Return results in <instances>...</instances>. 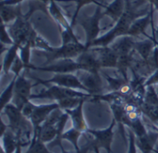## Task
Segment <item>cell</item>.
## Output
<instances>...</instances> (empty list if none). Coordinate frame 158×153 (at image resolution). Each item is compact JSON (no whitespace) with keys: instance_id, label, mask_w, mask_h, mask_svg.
I'll list each match as a JSON object with an SVG mask.
<instances>
[{"instance_id":"obj_8","label":"cell","mask_w":158,"mask_h":153,"mask_svg":"<svg viewBox=\"0 0 158 153\" xmlns=\"http://www.w3.org/2000/svg\"><path fill=\"white\" fill-rule=\"evenodd\" d=\"M32 86L33 85H31V83L25 78L24 72L17 76L12 103L19 110H22L23 107L31 100V89Z\"/></svg>"},{"instance_id":"obj_37","label":"cell","mask_w":158,"mask_h":153,"mask_svg":"<svg viewBox=\"0 0 158 153\" xmlns=\"http://www.w3.org/2000/svg\"><path fill=\"white\" fill-rule=\"evenodd\" d=\"M129 153H137V145H136V137L133 131L129 128Z\"/></svg>"},{"instance_id":"obj_12","label":"cell","mask_w":158,"mask_h":153,"mask_svg":"<svg viewBox=\"0 0 158 153\" xmlns=\"http://www.w3.org/2000/svg\"><path fill=\"white\" fill-rule=\"evenodd\" d=\"M93 50L98 59L101 68L117 67L118 61V55L112 47L101 46L100 48H96Z\"/></svg>"},{"instance_id":"obj_24","label":"cell","mask_w":158,"mask_h":153,"mask_svg":"<svg viewBox=\"0 0 158 153\" xmlns=\"http://www.w3.org/2000/svg\"><path fill=\"white\" fill-rule=\"evenodd\" d=\"M19 49V46L17 44L11 45V46L7 49L5 59L3 61V71L5 73H7L8 71L11 69L12 65L14 64L17 57H18V52Z\"/></svg>"},{"instance_id":"obj_25","label":"cell","mask_w":158,"mask_h":153,"mask_svg":"<svg viewBox=\"0 0 158 153\" xmlns=\"http://www.w3.org/2000/svg\"><path fill=\"white\" fill-rule=\"evenodd\" d=\"M133 62H134V58H133L131 53L128 54V55H124V56H119L118 57V61L117 68L118 69V71L123 75V78H125L127 81H128L127 70L129 68H131Z\"/></svg>"},{"instance_id":"obj_3","label":"cell","mask_w":158,"mask_h":153,"mask_svg":"<svg viewBox=\"0 0 158 153\" xmlns=\"http://www.w3.org/2000/svg\"><path fill=\"white\" fill-rule=\"evenodd\" d=\"M116 120L113 119L111 125L104 130H93V129H87L85 133L90 134L94 137L93 139H88L86 137L87 144L83 146L81 151L84 153H88L93 151L94 147H97L99 149H105L107 153H113L111 150V144L114 138V132L113 129L116 125Z\"/></svg>"},{"instance_id":"obj_21","label":"cell","mask_w":158,"mask_h":153,"mask_svg":"<svg viewBox=\"0 0 158 153\" xmlns=\"http://www.w3.org/2000/svg\"><path fill=\"white\" fill-rule=\"evenodd\" d=\"M155 44H156V39H148L142 42H138L135 43L134 45V50H137L140 53L142 59L148 60L152 57L154 50L156 46V45Z\"/></svg>"},{"instance_id":"obj_42","label":"cell","mask_w":158,"mask_h":153,"mask_svg":"<svg viewBox=\"0 0 158 153\" xmlns=\"http://www.w3.org/2000/svg\"><path fill=\"white\" fill-rule=\"evenodd\" d=\"M21 149H22V148L19 145L18 148H17V150H16V151H15V153H21Z\"/></svg>"},{"instance_id":"obj_38","label":"cell","mask_w":158,"mask_h":153,"mask_svg":"<svg viewBox=\"0 0 158 153\" xmlns=\"http://www.w3.org/2000/svg\"><path fill=\"white\" fill-rule=\"evenodd\" d=\"M35 106H36V105H34V104H32L31 101H29V102L23 107V109L21 110L23 115H24L25 117H27L28 119H30V117H31V113H32V111H33Z\"/></svg>"},{"instance_id":"obj_40","label":"cell","mask_w":158,"mask_h":153,"mask_svg":"<svg viewBox=\"0 0 158 153\" xmlns=\"http://www.w3.org/2000/svg\"><path fill=\"white\" fill-rule=\"evenodd\" d=\"M23 0H1L0 5H19Z\"/></svg>"},{"instance_id":"obj_35","label":"cell","mask_w":158,"mask_h":153,"mask_svg":"<svg viewBox=\"0 0 158 153\" xmlns=\"http://www.w3.org/2000/svg\"><path fill=\"white\" fill-rule=\"evenodd\" d=\"M31 46L30 43H27L21 46H19V58L21 59L22 62L25 64L26 68L29 67V62H30V54H31Z\"/></svg>"},{"instance_id":"obj_34","label":"cell","mask_w":158,"mask_h":153,"mask_svg":"<svg viewBox=\"0 0 158 153\" xmlns=\"http://www.w3.org/2000/svg\"><path fill=\"white\" fill-rule=\"evenodd\" d=\"M144 102L152 105H158V94L156 92L153 85L147 86L144 97Z\"/></svg>"},{"instance_id":"obj_9","label":"cell","mask_w":158,"mask_h":153,"mask_svg":"<svg viewBox=\"0 0 158 153\" xmlns=\"http://www.w3.org/2000/svg\"><path fill=\"white\" fill-rule=\"evenodd\" d=\"M28 69L32 70H39V71H45V72H53L56 73H69L77 71H83L82 66L78 61H73L71 59H62L58 63L51 64L49 66L44 65V67H34L32 65H29Z\"/></svg>"},{"instance_id":"obj_44","label":"cell","mask_w":158,"mask_h":153,"mask_svg":"<svg viewBox=\"0 0 158 153\" xmlns=\"http://www.w3.org/2000/svg\"><path fill=\"white\" fill-rule=\"evenodd\" d=\"M61 151H62V153H79L77 152V151H75V152H67L66 151H65V149L63 148V149H61Z\"/></svg>"},{"instance_id":"obj_32","label":"cell","mask_w":158,"mask_h":153,"mask_svg":"<svg viewBox=\"0 0 158 153\" xmlns=\"http://www.w3.org/2000/svg\"><path fill=\"white\" fill-rule=\"evenodd\" d=\"M67 1H74L77 3V7H76V10L72 16V19H71V22H70V25L71 27L73 28V26L75 25L76 23V20L78 19V16H79V13H80V10L81 7H83L85 5H88L90 3H95L96 5H102V3H99L95 0H67Z\"/></svg>"},{"instance_id":"obj_1","label":"cell","mask_w":158,"mask_h":153,"mask_svg":"<svg viewBox=\"0 0 158 153\" xmlns=\"http://www.w3.org/2000/svg\"><path fill=\"white\" fill-rule=\"evenodd\" d=\"M138 16L139 13L134 11L133 7L130 3V0H127L126 10L123 13V15L120 17V19L117 21L116 25L105 35H103L102 37H98L96 40H94L92 46H107L116 37L128 35V32L130 30L131 25L138 18Z\"/></svg>"},{"instance_id":"obj_29","label":"cell","mask_w":158,"mask_h":153,"mask_svg":"<svg viewBox=\"0 0 158 153\" xmlns=\"http://www.w3.org/2000/svg\"><path fill=\"white\" fill-rule=\"evenodd\" d=\"M25 153H51L49 150L44 146V143L42 142L38 137H33L31 145L29 146Z\"/></svg>"},{"instance_id":"obj_6","label":"cell","mask_w":158,"mask_h":153,"mask_svg":"<svg viewBox=\"0 0 158 153\" xmlns=\"http://www.w3.org/2000/svg\"><path fill=\"white\" fill-rule=\"evenodd\" d=\"M102 6L103 5H99L97 7L96 11L93 16H82L79 19V22L84 29L86 34V49H89L90 46H92L93 42L98 38V34L100 33V20L105 16L104 12L101 11Z\"/></svg>"},{"instance_id":"obj_10","label":"cell","mask_w":158,"mask_h":153,"mask_svg":"<svg viewBox=\"0 0 158 153\" xmlns=\"http://www.w3.org/2000/svg\"><path fill=\"white\" fill-rule=\"evenodd\" d=\"M59 108L57 102L51 103V104H43V105H36L30 120L33 125L34 132L38 130V128L44 124V122L49 117V115L56 109Z\"/></svg>"},{"instance_id":"obj_22","label":"cell","mask_w":158,"mask_h":153,"mask_svg":"<svg viewBox=\"0 0 158 153\" xmlns=\"http://www.w3.org/2000/svg\"><path fill=\"white\" fill-rule=\"evenodd\" d=\"M56 1H57V0H50V6L48 7L49 8V11H50V14L55 19V20L58 23L60 29L68 30V29L72 28L71 25H70V23L68 22L65 15L62 13L61 9L57 7Z\"/></svg>"},{"instance_id":"obj_28","label":"cell","mask_w":158,"mask_h":153,"mask_svg":"<svg viewBox=\"0 0 158 153\" xmlns=\"http://www.w3.org/2000/svg\"><path fill=\"white\" fill-rule=\"evenodd\" d=\"M142 111L152 122L158 125V105H152L143 102L142 105Z\"/></svg>"},{"instance_id":"obj_26","label":"cell","mask_w":158,"mask_h":153,"mask_svg":"<svg viewBox=\"0 0 158 153\" xmlns=\"http://www.w3.org/2000/svg\"><path fill=\"white\" fill-rule=\"evenodd\" d=\"M82 135V132L72 127L71 129L68 130L67 132L63 133L62 135V139H67L69 140L75 148V151L77 152L81 153V149L79 148V145H78V141H79V138H81V136Z\"/></svg>"},{"instance_id":"obj_4","label":"cell","mask_w":158,"mask_h":153,"mask_svg":"<svg viewBox=\"0 0 158 153\" xmlns=\"http://www.w3.org/2000/svg\"><path fill=\"white\" fill-rule=\"evenodd\" d=\"M87 50L85 45L81 44L78 42H72L69 44H62L59 48H51L49 51L43 50L44 56L47 59L45 65L49 64L50 62L56 59H73L78 58L83 51Z\"/></svg>"},{"instance_id":"obj_23","label":"cell","mask_w":158,"mask_h":153,"mask_svg":"<svg viewBox=\"0 0 158 153\" xmlns=\"http://www.w3.org/2000/svg\"><path fill=\"white\" fill-rule=\"evenodd\" d=\"M2 139V144H3V150L6 153H15L18 146L19 142L17 140V138L13 131L8 127L5 134L1 136Z\"/></svg>"},{"instance_id":"obj_18","label":"cell","mask_w":158,"mask_h":153,"mask_svg":"<svg viewBox=\"0 0 158 153\" xmlns=\"http://www.w3.org/2000/svg\"><path fill=\"white\" fill-rule=\"evenodd\" d=\"M22 16L20 5H1V17L3 23L13 22L19 17Z\"/></svg>"},{"instance_id":"obj_39","label":"cell","mask_w":158,"mask_h":153,"mask_svg":"<svg viewBox=\"0 0 158 153\" xmlns=\"http://www.w3.org/2000/svg\"><path fill=\"white\" fill-rule=\"evenodd\" d=\"M155 84H158V69L155 71V72L146 80L145 82V85L149 86V85H153Z\"/></svg>"},{"instance_id":"obj_17","label":"cell","mask_w":158,"mask_h":153,"mask_svg":"<svg viewBox=\"0 0 158 153\" xmlns=\"http://www.w3.org/2000/svg\"><path fill=\"white\" fill-rule=\"evenodd\" d=\"M157 140L158 130L148 131L145 136L142 138H136V145L143 153H151L154 151V147Z\"/></svg>"},{"instance_id":"obj_41","label":"cell","mask_w":158,"mask_h":153,"mask_svg":"<svg viewBox=\"0 0 158 153\" xmlns=\"http://www.w3.org/2000/svg\"><path fill=\"white\" fill-rule=\"evenodd\" d=\"M141 1H144V0H139V3H141ZM147 1H149L151 3V5L155 6L156 8L158 9V0H147Z\"/></svg>"},{"instance_id":"obj_14","label":"cell","mask_w":158,"mask_h":153,"mask_svg":"<svg viewBox=\"0 0 158 153\" xmlns=\"http://www.w3.org/2000/svg\"><path fill=\"white\" fill-rule=\"evenodd\" d=\"M153 13H154V6L151 5V8H150V12L147 13L144 17L143 18H139L136 19L132 24L130 27V30L128 32V35L131 36V37H137L140 34L144 33L146 28L148 27V25L152 22V19H153Z\"/></svg>"},{"instance_id":"obj_48","label":"cell","mask_w":158,"mask_h":153,"mask_svg":"<svg viewBox=\"0 0 158 153\" xmlns=\"http://www.w3.org/2000/svg\"></svg>"},{"instance_id":"obj_36","label":"cell","mask_w":158,"mask_h":153,"mask_svg":"<svg viewBox=\"0 0 158 153\" xmlns=\"http://www.w3.org/2000/svg\"><path fill=\"white\" fill-rule=\"evenodd\" d=\"M1 42H2V46L5 45H14V41L11 37V35L9 34L6 25L5 23H3V31H2V36H1Z\"/></svg>"},{"instance_id":"obj_19","label":"cell","mask_w":158,"mask_h":153,"mask_svg":"<svg viewBox=\"0 0 158 153\" xmlns=\"http://www.w3.org/2000/svg\"><path fill=\"white\" fill-rule=\"evenodd\" d=\"M134 45L135 42L130 35H125V37H122L119 39L115 45H113L111 47L117 52V54L119 56H124L131 54L132 50H134Z\"/></svg>"},{"instance_id":"obj_2","label":"cell","mask_w":158,"mask_h":153,"mask_svg":"<svg viewBox=\"0 0 158 153\" xmlns=\"http://www.w3.org/2000/svg\"><path fill=\"white\" fill-rule=\"evenodd\" d=\"M6 28L14 41V44L21 46L27 43H30L31 47H34L35 40L38 35L29 21V18L25 15L19 17L11 24H7Z\"/></svg>"},{"instance_id":"obj_33","label":"cell","mask_w":158,"mask_h":153,"mask_svg":"<svg viewBox=\"0 0 158 153\" xmlns=\"http://www.w3.org/2000/svg\"><path fill=\"white\" fill-rule=\"evenodd\" d=\"M104 77L106 79L107 83L109 84L110 85V88L113 90V91H118L125 84L128 83V81L123 78V79H118V78H113V77H110L106 74H104Z\"/></svg>"},{"instance_id":"obj_45","label":"cell","mask_w":158,"mask_h":153,"mask_svg":"<svg viewBox=\"0 0 158 153\" xmlns=\"http://www.w3.org/2000/svg\"><path fill=\"white\" fill-rule=\"evenodd\" d=\"M40 1H44V2H46L47 3V1H50V0H40Z\"/></svg>"},{"instance_id":"obj_7","label":"cell","mask_w":158,"mask_h":153,"mask_svg":"<svg viewBox=\"0 0 158 153\" xmlns=\"http://www.w3.org/2000/svg\"><path fill=\"white\" fill-rule=\"evenodd\" d=\"M31 78L36 81V84H34L33 86L37 85H44L49 86L50 84H55L56 85L67 87V88L81 89V90L87 91L86 87L82 85L81 80L76 75L69 74V73H57L54 77H52L51 79H48V80H42V79L36 78L34 76H32Z\"/></svg>"},{"instance_id":"obj_43","label":"cell","mask_w":158,"mask_h":153,"mask_svg":"<svg viewBox=\"0 0 158 153\" xmlns=\"http://www.w3.org/2000/svg\"><path fill=\"white\" fill-rule=\"evenodd\" d=\"M93 151H94V153H100V149L97 148V147H94V148L93 149Z\"/></svg>"},{"instance_id":"obj_46","label":"cell","mask_w":158,"mask_h":153,"mask_svg":"<svg viewBox=\"0 0 158 153\" xmlns=\"http://www.w3.org/2000/svg\"><path fill=\"white\" fill-rule=\"evenodd\" d=\"M1 153H6L5 151H4V150H3V149H2V151H1Z\"/></svg>"},{"instance_id":"obj_13","label":"cell","mask_w":158,"mask_h":153,"mask_svg":"<svg viewBox=\"0 0 158 153\" xmlns=\"http://www.w3.org/2000/svg\"><path fill=\"white\" fill-rule=\"evenodd\" d=\"M77 61L82 66L83 71H85V72H97L101 69L98 59L93 49H91V50L87 49V50L83 51L77 58Z\"/></svg>"},{"instance_id":"obj_16","label":"cell","mask_w":158,"mask_h":153,"mask_svg":"<svg viewBox=\"0 0 158 153\" xmlns=\"http://www.w3.org/2000/svg\"><path fill=\"white\" fill-rule=\"evenodd\" d=\"M4 111V113L6 115L7 119H8V127L14 132L19 125H20L21 121L24 118V115L21 111V110H19L18 107H16L13 103L12 104H8L6 105L4 110L2 111Z\"/></svg>"},{"instance_id":"obj_20","label":"cell","mask_w":158,"mask_h":153,"mask_svg":"<svg viewBox=\"0 0 158 153\" xmlns=\"http://www.w3.org/2000/svg\"><path fill=\"white\" fill-rule=\"evenodd\" d=\"M125 2L124 0H114L110 5L106 7L104 11L105 15H108L114 21H118L125 12Z\"/></svg>"},{"instance_id":"obj_27","label":"cell","mask_w":158,"mask_h":153,"mask_svg":"<svg viewBox=\"0 0 158 153\" xmlns=\"http://www.w3.org/2000/svg\"><path fill=\"white\" fill-rule=\"evenodd\" d=\"M16 79H17V75H15V77H13V79L11 80L10 84L8 85V86L1 94V111L4 110V108L6 105L9 104L10 100L13 98V96H14V86H15Z\"/></svg>"},{"instance_id":"obj_30","label":"cell","mask_w":158,"mask_h":153,"mask_svg":"<svg viewBox=\"0 0 158 153\" xmlns=\"http://www.w3.org/2000/svg\"><path fill=\"white\" fill-rule=\"evenodd\" d=\"M82 99H84V98H63V99L57 101V103L59 105V108L61 110H63V111L71 110V109L76 108L81 103V101Z\"/></svg>"},{"instance_id":"obj_5","label":"cell","mask_w":158,"mask_h":153,"mask_svg":"<svg viewBox=\"0 0 158 153\" xmlns=\"http://www.w3.org/2000/svg\"><path fill=\"white\" fill-rule=\"evenodd\" d=\"M89 97H92V95L81 93V92L76 91L74 89H71V88H67V87H63V86H59V85H56L48 86L47 89L42 90L38 94L31 95L30 99L47 98V99L56 100L57 102L66 98H81L87 99V98H89Z\"/></svg>"},{"instance_id":"obj_31","label":"cell","mask_w":158,"mask_h":153,"mask_svg":"<svg viewBox=\"0 0 158 153\" xmlns=\"http://www.w3.org/2000/svg\"><path fill=\"white\" fill-rule=\"evenodd\" d=\"M129 128H131L133 131L136 138H142V137L145 136L148 133V130L145 128V126H144V125H143L141 118L133 120L131 122V127H129Z\"/></svg>"},{"instance_id":"obj_11","label":"cell","mask_w":158,"mask_h":153,"mask_svg":"<svg viewBox=\"0 0 158 153\" xmlns=\"http://www.w3.org/2000/svg\"><path fill=\"white\" fill-rule=\"evenodd\" d=\"M80 80L82 83V85L86 87L88 94H91L92 96L99 95L104 89V83L98 72H88V74L82 75L81 78H80Z\"/></svg>"},{"instance_id":"obj_47","label":"cell","mask_w":158,"mask_h":153,"mask_svg":"<svg viewBox=\"0 0 158 153\" xmlns=\"http://www.w3.org/2000/svg\"><path fill=\"white\" fill-rule=\"evenodd\" d=\"M100 1H101V2H103V1H104V0H100Z\"/></svg>"},{"instance_id":"obj_15","label":"cell","mask_w":158,"mask_h":153,"mask_svg":"<svg viewBox=\"0 0 158 153\" xmlns=\"http://www.w3.org/2000/svg\"><path fill=\"white\" fill-rule=\"evenodd\" d=\"M85 99H82L81 101V103L74 109L71 110H65L64 111L67 112L71 121H72V125L74 128L81 131L82 133H85L87 131V125L85 123L84 117H83V112H82V109H83V102Z\"/></svg>"}]
</instances>
